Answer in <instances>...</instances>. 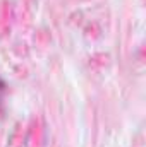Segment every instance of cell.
<instances>
[{"mask_svg":"<svg viewBox=\"0 0 146 147\" xmlns=\"http://www.w3.org/2000/svg\"><path fill=\"white\" fill-rule=\"evenodd\" d=\"M3 91H5V84H3V80L0 79V105H2V96H3Z\"/></svg>","mask_w":146,"mask_h":147,"instance_id":"obj_1","label":"cell"}]
</instances>
